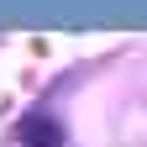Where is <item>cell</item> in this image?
I'll return each mask as SVG.
<instances>
[{
    "label": "cell",
    "mask_w": 147,
    "mask_h": 147,
    "mask_svg": "<svg viewBox=\"0 0 147 147\" xmlns=\"http://www.w3.org/2000/svg\"><path fill=\"white\" fill-rule=\"evenodd\" d=\"M16 137H21V147H63V121H53V116H26L21 126H16Z\"/></svg>",
    "instance_id": "6da1fadb"
}]
</instances>
